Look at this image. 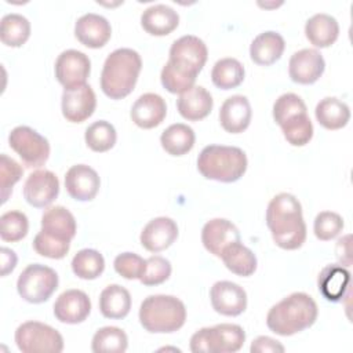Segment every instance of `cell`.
<instances>
[{
	"instance_id": "6da1fadb",
	"label": "cell",
	"mask_w": 353,
	"mask_h": 353,
	"mask_svg": "<svg viewBox=\"0 0 353 353\" xmlns=\"http://www.w3.org/2000/svg\"><path fill=\"white\" fill-rule=\"evenodd\" d=\"M266 225L273 241L283 250H298L306 240L302 205L291 193H279L269 201Z\"/></svg>"
},
{
	"instance_id": "7a4b0ae2",
	"label": "cell",
	"mask_w": 353,
	"mask_h": 353,
	"mask_svg": "<svg viewBox=\"0 0 353 353\" xmlns=\"http://www.w3.org/2000/svg\"><path fill=\"white\" fill-rule=\"evenodd\" d=\"M317 314V303L310 295L294 292L269 309L266 325L277 335L290 336L312 327Z\"/></svg>"
},
{
	"instance_id": "3957f363",
	"label": "cell",
	"mask_w": 353,
	"mask_h": 353,
	"mask_svg": "<svg viewBox=\"0 0 353 353\" xmlns=\"http://www.w3.org/2000/svg\"><path fill=\"white\" fill-rule=\"evenodd\" d=\"M142 69L141 55L132 48L112 51L103 63L101 88L110 99H121L134 90Z\"/></svg>"
},
{
	"instance_id": "277c9868",
	"label": "cell",
	"mask_w": 353,
	"mask_h": 353,
	"mask_svg": "<svg viewBox=\"0 0 353 353\" xmlns=\"http://www.w3.org/2000/svg\"><path fill=\"white\" fill-rule=\"evenodd\" d=\"M197 170L207 179L236 182L247 170V156L237 146L208 145L197 157Z\"/></svg>"
},
{
	"instance_id": "5b68a950",
	"label": "cell",
	"mask_w": 353,
	"mask_h": 353,
	"mask_svg": "<svg viewBox=\"0 0 353 353\" xmlns=\"http://www.w3.org/2000/svg\"><path fill=\"white\" fill-rule=\"evenodd\" d=\"M186 309L174 295H149L139 307V323L152 334H171L183 327Z\"/></svg>"
},
{
	"instance_id": "8992f818",
	"label": "cell",
	"mask_w": 353,
	"mask_h": 353,
	"mask_svg": "<svg viewBox=\"0 0 353 353\" xmlns=\"http://www.w3.org/2000/svg\"><path fill=\"white\" fill-rule=\"evenodd\" d=\"M245 341L244 330L237 324L222 323L205 327L190 338V350L194 353H234Z\"/></svg>"
},
{
	"instance_id": "52a82bcc",
	"label": "cell",
	"mask_w": 353,
	"mask_h": 353,
	"mask_svg": "<svg viewBox=\"0 0 353 353\" xmlns=\"http://www.w3.org/2000/svg\"><path fill=\"white\" fill-rule=\"evenodd\" d=\"M58 288V274L54 269L41 265H28L19 274L17 290L21 298L29 303H43Z\"/></svg>"
},
{
	"instance_id": "ba28073f",
	"label": "cell",
	"mask_w": 353,
	"mask_h": 353,
	"mask_svg": "<svg viewBox=\"0 0 353 353\" xmlns=\"http://www.w3.org/2000/svg\"><path fill=\"white\" fill-rule=\"evenodd\" d=\"M15 343L23 353H59L63 350L62 335L40 321L22 323L15 331Z\"/></svg>"
},
{
	"instance_id": "9c48e42d",
	"label": "cell",
	"mask_w": 353,
	"mask_h": 353,
	"mask_svg": "<svg viewBox=\"0 0 353 353\" xmlns=\"http://www.w3.org/2000/svg\"><path fill=\"white\" fill-rule=\"evenodd\" d=\"M8 143L28 168H39L48 160L50 143L47 138L28 125L12 128L8 135Z\"/></svg>"
},
{
	"instance_id": "30bf717a",
	"label": "cell",
	"mask_w": 353,
	"mask_h": 353,
	"mask_svg": "<svg viewBox=\"0 0 353 353\" xmlns=\"http://www.w3.org/2000/svg\"><path fill=\"white\" fill-rule=\"evenodd\" d=\"M208 50L205 43L193 34L176 39L170 48V62L183 73L196 76L207 62Z\"/></svg>"
},
{
	"instance_id": "8fae6325",
	"label": "cell",
	"mask_w": 353,
	"mask_h": 353,
	"mask_svg": "<svg viewBox=\"0 0 353 353\" xmlns=\"http://www.w3.org/2000/svg\"><path fill=\"white\" fill-rule=\"evenodd\" d=\"M90 72V58L77 50H66L61 52L55 61V77L65 90H73L84 85Z\"/></svg>"
},
{
	"instance_id": "7c38bea8",
	"label": "cell",
	"mask_w": 353,
	"mask_h": 353,
	"mask_svg": "<svg viewBox=\"0 0 353 353\" xmlns=\"http://www.w3.org/2000/svg\"><path fill=\"white\" fill-rule=\"evenodd\" d=\"M58 193H59L58 176L48 170L33 171L26 178L23 185L25 200L36 208L48 207L58 197Z\"/></svg>"
},
{
	"instance_id": "4fadbf2b",
	"label": "cell",
	"mask_w": 353,
	"mask_h": 353,
	"mask_svg": "<svg viewBox=\"0 0 353 353\" xmlns=\"http://www.w3.org/2000/svg\"><path fill=\"white\" fill-rule=\"evenodd\" d=\"M325 62L314 48H302L294 52L288 62V74L294 83L313 84L324 73Z\"/></svg>"
},
{
	"instance_id": "5bb4252c",
	"label": "cell",
	"mask_w": 353,
	"mask_h": 353,
	"mask_svg": "<svg viewBox=\"0 0 353 353\" xmlns=\"http://www.w3.org/2000/svg\"><path fill=\"white\" fill-rule=\"evenodd\" d=\"M214 310L223 316H239L247 307V292L243 287L232 281H216L210 291Z\"/></svg>"
},
{
	"instance_id": "9a60e30c",
	"label": "cell",
	"mask_w": 353,
	"mask_h": 353,
	"mask_svg": "<svg viewBox=\"0 0 353 353\" xmlns=\"http://www.w3.org/2000/svg\"><path fill=\"white\" fill-rule=\"evenodd\" d=\"M97 106V97L90 84L73 90H63L62 114L70 123H83L92 116Z\"/></svg>"
},
{
	"instance_id": "2e32d148",
	"label": "cell",
	"mask_w": 353,
	"mask_h": 353,
	"mask_svg": "<svg viewBox=\"0 0 353 353\" xmlns=\"http://www.w3.org/2000/svg\"><path fill=\"white\" fill-rule=\"evenodd\" d=\"M101 186L99 175L85 164L72 165L65 175V188L70 197L79 201L92 200Z\"/></svg>"
},
{
	"instance_id": "e0dca14e",
	"label": "cell",
	"mask_w": 353,
	"mask_h": 353,
	"mask_svg": "<svg viewBox=\"0 0 353 353\" xmlns=\"http://www.w3.org/2000/svg\"><path fill=\"white\" fill-rule=\"evenodd\" d=\"M91 312V301L81 290L63 291L54 303V316L65 324L83 323Z\"/></svg>"
},
{
	"instance_id": "ac0fdd59",
	"label": "cell",
	"mask_w": 353,
	"mask_h": 353,
	"mask_svg": "<svg viewBox=\"0 0 353 353\" xmlns=\"http://www.w3.org/2000/svg\"><path fill=\"white\" fill-rule=\"evenodd\" d=\"M178 237V226L168 216H157L149 221L141 232V244L150 252L167 250Z\"/></svg>"
},
{
	"instance_id": "d6986e66",
	"label": "cell",
	"mask_w": 353,
	"mask_h": 353,
	"mask_svg": "<svg viewBox=\"0 0 353 353\" xmlns=\"http://www.w3.org/2000/svg\"><path fill=\"white\" fill-rule=\"evenodd\" d=\"M201 241L208 252L221 258L222 251L229 244L240 241V232L230 221L214 218L203 226Z\"/></svg>"
},
{
	"instance_id": "ffe728a7",
	"label": "cell",
	"mask_w": 353,
	"mask_h": 353,
	"mask_svg": "<svg viewBox=\"0 0 353 353\" xmlns=\"http://www.w3.org/2000/svg\"><path fill=\"white\" fill-rule=\"evenodd\" d=\"M74 36L88 48H101L109 41L112 28L105 17L88 12L77 19L74 25Z\"/></svg>"
},
{
	"instance_id": "44dd1931",
	"label": "cell",
	"mask_w": 353,
	"mask_h": 353,
	"mask_svg": "<svg viewBox=\"0 0 353 353\" xmlns=\"http://www.w3.org/2000/svg\"><path fill=\"white\" fill-rule=\"evenodd\" d=\"M130 114L138 127L145 130L154 128L165 119L167 105L159 94L146 92L134 102Z\"/></svg>"
},
{
	"instance_id": "7402d4cb",
	"label": "cell",
	"mask_w": 353,
	"mask_h": 353,
	"mask_svg": "<svg viewBox=\"0 0 353 353\" xmlns=\"http://www.w3.org/2000/svg\"><path fill=\"white\" fill-rule=\"evenodd\" d=\"M251 116V105L244 95H232L226 98L219 109L221 125L230 134L243 132L250 125Z\"/></svg>"
},
{
	"instance_id": "603a6c76",
	"label": "cell",
	"mask_w": 353,
	"mask_h": 353,
	"mask_svg": "<svg viewBox=\"0 0 353 353\" xmlns=\"http://www.w3.org/2000/svg\"><path fill=\"white\" fill-rule=\"evenodd\" d=\"M214 106L211 94L201 85H193L188 91L182 92L176 101L179 114L189 120L197 121L207 117Z\"/></svg>"
},
{
	"instance_id": "cb8c5ba5",
	"label": "cell",
	"mask_w": 353,
	"mask_h": 353,
	"mask_svg": "<svg viewBox=\"0 0 353 353\" xmlns=\"http://www.w3.org/2000/svg\"><path fill=\"white\" fill-rule=\"evenodd\" d=\"M179 23L178 12L165 4H153L141 15V25L152 36H167Z\"/></svg>"
},
{
	"instance_id": "d4e9b609",
	"label": "cell",
	"mask_w": 353,
	"mask_h": 353,
	"mask_svg": "<svg viewBox=\"0 0 353 353\" xmlns=\"http://www.w3.org/2000/svg\"><path fill=\"white\" fill-rule=\"evenodd\" d=\"M285 41L277 32L268 30L259 33L250 46L251 59L261 66H269L279 61L284 52Z\"/></svg>"
},
{
	"instance_id": "484cf974",
	"label": "cell",
	"mask_w": 353,
	"mask_h": 353,
	"mask_svg": "<svg viewBox=\"0 0 353 353\" xmlns=\"http://www.w3.org/2000/svg\"><path fill=\"white\" fill-rule=\"evenodd\" d=\"M41 230L57 239L70 241L76 236V219L73 214L62 205L48 207L41 215Z\"/></svg>"
},
{
	"instance_id": "4316f807",
	"label": "cell",
	"mask_w": 353,
	"mask_h": 353,
	"mask_svg": "<svg viewBox=\"0 0 353 353\" xmlns=\"http://www.w3.org/2000/svg\"><path fill=\"white\" fill-rule=\"evenodd\" d=\"M306 39L319 48H325L332 46L339 34L338 21L324 12L314 14L306 21L305 25Z\"/></svg>"
},
{
	"instance_id": "83f0119b",
	"label": "cell",
	"mask_w": 353,
	"mask_h": 353,
	"mask_svg": "<svg viewBox=\"0 0 353 353\" xmlns=\"http://www.w3.org/2000/svg\"><path fill=\"white\" fill-rule=\"evenodd\" d=\"M349 280L350 274L342 265H327L321 269L317 279L319 291L327 301L338 302L343 298Z\"/></svg>"
},
{
	"instance_id": "f1b7e54d",
	"label": "cell",
	"mask_w": 353,
	"mask_h": 353,
	"mask_svg": "<svg viewBox=\"0 0 353 353\" xmlns=\"http://www.w3.org/2000/svg\"><path fill=\"white\" fill-rule=\"evenodd\" d=\"M131 309V295L128 290L119 284L105 287L99 295V310L106 319H124Z\"/></svg>"
},
{
	"instance_id": "f546056e",
	"label": "cell",
	"mask_w": 353,
	"mask_h": 353,
	"mask_svg": "<svg viewBox=\"0 0 353 353\" xmlns=\"http://www.w3.org/2000/svg\"><path fill=\"white\" fill-rule=\"evenodd\" d=\"M314 113L319 124L327 130H339L345 127L350 119L349 106L335 97L321 99L317 103Z\"/></svg>"
},
{
	"instance_id": "4dcf8cb0",
	"label": "cell",
	"mask_w": 353,
	"mask_h": 353,
	"mask_svg": "<svg viewBox=\"0 0 353 353\" xmlns=\"http://www.w3.org/2000/svg\"><path fill=\"white\" fill-rule=\"evenodd\" d=\"M225 266L234 274L248 277L256 270L255 254L240 241L229 244L221 254Z\"/></svg>"
},
{
	"instance_id": "1f68e13d",
	"label": "cell",
	"mask_w": 353,
	"mask_h": 353,
	"mask_svg": "<svg viewBox=\"0 0 353 353\" xmlns=\"http://www.w3.org/2000/svg\"><path fill=\"white\" fill-rule=\"evenodd\" d=\"M196 141L194 131L192 127L175 123L167 127L160 137V143L163 149L171 156H183L192 150Z\"/></svg>"
},
{
	"instance_id": "d6a6232c",
	"label": "cell",
	"mask_w": 353,
	"mask_h": 353,
	"mask_svg": "<svg viewBox=\"0 0 353 353\" xmlns=\"http://www.w3.org/2000/svg\"><path fill=\"white\" fill-rule=\"evenodd\" d=\"M244 66L236 58H222L215 62L211 70V80L214 85L221 90H230L239 87L244 80Z\"/></svg>"
},
{
	"instance_id": "836d02e7",
	"label": "cell",
	"mask_w": 353,
	"mask_h": 353,
	"mask_svg": "<svg viewBox=\"0 0 353 353\" xmlns=\"http://www.w3.org/2000/svg\"><path fill=\"white\" fill-rule=\"evenodd\" d=\"M30 36V22L21 14H7L1 18L0 39L8 47H21Z\"/></svg>"
},
{
	"instance_id": "e575fe53",
	"label": "cell",
	"mask_w": 353,
	"mask_h": 353,
	"mask_svg": "<svg viewBox=\"0 0 353 353\" xmlns=\"http://www.w3.org/2000/svg\"><path fill=\"white\" fill-rule=\"evenodd\" d=\"M128 338L127 334L119 327H102L99 328L91 342L94 353H123L127 350Z\"/></svg>"
},
{
	"instance_id": "d590c367",
	"label": "cell",
	"mask_w": 353,
	"mask_h": 353,
	"mask_svg": "<svg viewBox=\"0 0 353 353\" xmlns=\"http://www.w3.org/2000/svg\"><path fill=\"white\" fill-rule=\"evenodd\" d=\"M105 259L102 254L92 248L80 250L72 259L73 273L83 280H94L102 274Z\"/></svg>"
},
{
	"instance_id": "8d00e7d4",
	"label": "cell",
	"mask_w": 353,
	"mask_h": 353,
	"mask_svg": "<svg viewBox=\"0 0 353 353\" xmlns=\"http://www.w3.org/2000/svg\"><path fill=\"white\" fill-rule=\"evenodd\" d=\"M84 139L87 146L94 152H108L116 143L117 134L114 127L106 120H98L90 124L85 130Z\"/></svg>"
},
{
	"instance_id": "74e56055",
	"label": "cell",
	"mask_w": 353,
	"mask_h": 353,
	"mask_svg": "<svg viewBox=\"0 0 353 353\" xmlns=\"http://www.w3.org/2000/svg\"><path fill=\"white\" fill-rule=\"evenodd\" d=\"M305 113H307V109L303 99L292 92L280 95L273 105V119L280 127Z\"/></svg>"
},
{
	"instance_id": "f35d334b",
	"label": "cell",
	"mask_w": 353,
	"mask_h": 353,
	"mask_svg": "<svg viewBox=\"0 0 353 353\" xmlns=\"http://www.w3.org/2000/svg\"><path fill=\"white\" fill-rule=\"evenodd\" d=\"M29 230V222L21 211H7L0 216V237L4 241H19Z\"/></svg>"
},
{
	"instance_id": "ab89813d",
	"label": "cell",
	"mask_w": 353,
	"mask_h": 353,
	"mask_svg": "<svg viewBox=\"0 0 353 353\" xmlns=\"http://www.w3.org/2000/svg\"><path fill=\"white\" fill-rule=\"evenodd\" d=\"M281 131L290 145L305 146L313 137V124L307 113H305L283 124Z\"/></svg>"
},
{
	"instance_id": "60d3db41",
	"label": "cell",
	"mask_w": 353,
	"mask_h": 353,
	"mask_svg": "<svg viewBox=\"0 0 353 353\" xmlns=\"http://www.w3.org/2000/svg\"><path fill=\"white\" fill-rule=\"evenodd\" d=\"M33 248L41 256L51 258V259H62L70 248V241L57 239L46 233L44 230H40L34 236Z\"/></svg>"
},
{
	"instance_id": "b9f144b4",
	"label": "cell",
	"mask_w": 353,
	"mask_h": 353,
	"mask_svg": "<svg viewBox=\"0 0 353 353\" xmlns=\"http://www.w3.org/2000/svg\"><path fill=\"white\" fill-rule=\"evenodd\" d=\"M160 79L163 87L171 94H182L192 88L196 81V76L183 73L182 70L176 69L170 61L163 66Z\"/></svg>"
},
{
	"instance_id": "7bdbcfd3",
	"label": "cell",
	"mask_w": 353,
	"mask_h": 353,
	"mask_svg": "<svg viewBox=\"0 0 353 353\" xmlns=\"http://www.w3.org/2000/svg\"><path fill=\"white\" fill-rule=\"evenodd\" d=\"M171 270L172 268L168 259L160 255H153L145 261V269L139 280L143 285L148 287L159 285L168 280V277L171 276Z\"/></svg>"
},
{
	"instance_id": "ee69618b",
	"label": "cell",
	"mask_w": 353,
	"mask_h": 353,
	"mask_svg": "<svg viewBox=\"0 0 353 353\" xmlns=\"http://www.w3.org/2000/svg\"><path fill=\"white\" fill-rule=\"evenodd\" d=\"M343 229V219L339 214L332 211H321L314 218L313 230L319 240L328 241L336 237Z\"/></svg>"
},
{
	"instance_id": "f6af8a7d",
	"label": "cell",
	"mask_w": 353,
	"mask_h": 353,
	"mask_svg": "<svg viewBox=\"0 0 353 353\" xmlns=\"http://www.w3.org/2000/svg\"><path fill=\"white\" fill-rule=\"evenodd\" d=\"M23 174L22 167L7 154L0 156V188H1V203H6L8 196L12 193V186L21 179Z\"/></svg>"
},
{
	"instance_id": "bcb514c9",
	"label": "cell",
	"mask_w": 353,
	"mask_h": 353,
	"mask_svg": "<svg viewBox=\"0 0 353 353\" xmlns=\"http://www.w3.org/2000/svg\"><path fill=\"white\" fill-rule=\"evenodd\" d=\"M145 261L146 259H143L138 254L123 252L114 258L113 266H114V270L121 277L127 280H134V279H141L145 269Z\"/></svg>"
},
{
	"instance_id": "7dc6e473",
	"label": "cell",
	"mask_w": 353,
	"mask_h": 353,
	"mask_svg": "<svg viewBox=\"0 0 353 353\" xmlns=\"http://www.w3.org/2000/svg\"><path fill=\"white\" fill-rule=\"evenodd\" d=\"M250 350H251V353H268V352H270V353H283L285 349L279 341H276L270 336L262 335V336H258L256 339L252 341Z\"/></svg>"
},
{
	"instance_id": "c3c4849f",
	"label": "cell",
	"mask_w": 353,
	"mask_h": 353,
	"mask_svg": "<svg viewBox=\"0 0 353 353\" xmlns=\"http://www.w3.org/2000/svg\"><path fill=\"white\" fill-rule=\"evenodd\" d=\"M1 276H7L17 266V255L12 250L7 247H1Z\"/></svg>"
}]
</instances>
